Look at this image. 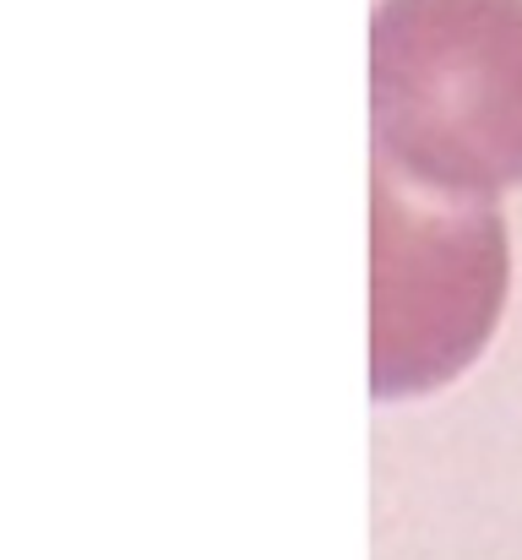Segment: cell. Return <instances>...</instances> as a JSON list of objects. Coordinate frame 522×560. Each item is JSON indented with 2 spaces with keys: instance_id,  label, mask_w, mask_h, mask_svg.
Segmentation results:
<instances>
[{
  "instance_id": "1",
  "label": "cell",
  "mask_w": 522,
  "mask_h": 560,
  "mask_svg": "<svg viewBox=\"0 0 522 560\" xmlns=\"http://www.w3.org/2000/svg\"><path fill=\"white\" fill-rule=\"evenodd\" d=\"M370 131L375 159L419 186H522V0H381Z\"/></svg>"
},
{
  "instance_id": "2",
  "label": "cell",
  "mask_w": 522,
  "mask_h": 560,
  "mask_svg": "<svg viewBox=\"0 0 522 560\" xmlns=\"http://www.w3.org/2000/svg\"><path fill=\"white\" fill-rule=\"evenodd\" d=\"M507 218L490 196L370 180V392L419 397L463 375L507 305Z\"/></svg>"
}]
</instances>
